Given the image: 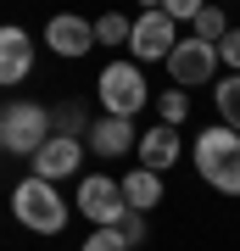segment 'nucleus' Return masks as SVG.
Segmentation results:
<instances>
[{"label": "nucleus", "instance_id": "8", "mask_svg": "<svg viewBox=\"0 0 240 251\" xmlns=\"http://www.w3.org/2000/svg\"><path fill=\"white\" fill-rule=\"evenodd\" d=\"M84 151H95L101 162H117V156L140 151V128H134L129 117H95V128H89Z\"/></svg>", "mask_w": 240, "mask_h": 251}, {"label": "nucleus", "instance_id": "9", "mask_svg": "<svg viewBox=\"0 0 240 251\" xmlns=\"http://www.w3.org/2000/svg\"><path fill=\"white\" fill-rule=\"evenodd\" d=\"M79 162H84V140L51 134V140H45V151L34 156V179H45V184H56V179H73V173H79Z\"/></svg>", "mask_w": 240, "mask_h": 251}, {"label": "nucleus", "instance_id": "16", "mask_svg": "<svg viewBox=\"0 0 240 251\" xmlns=\"http://www.w3.org/2000/svg\"><path fill=\"white\" fill-rule=\"evenodd\" d=\"M190 28H196V39H207V45H218V39H223V34H229V28H235V23H229V17H223V11H218V6H201V17H196V23H190Z\"/></svg>", "mask_w": 240, "mask_h": 251}, {"label": "nucleus", "instance_id": "10", "mask_svg": "<svg viewBox=\"0 0 240 251\" xmlns=\"http://www.w3.org/2000/svg\"><path fill=\"white\" fill-rule=\"evenodd\" d=\"M34 73V39L23 28H0V90H17Z\"/></svg>", "mask_w": 240, "mask_h": 251}, {"label": "nucleus", "instance_id": "18", "mask_svg": "<svg viewBox=\"0 0 240 251\" xmlns=\"http://www.w3.org/2000/svg\"><path fill=\"white\" fill-rule=\"evenodd\" d=\"M117 234H123V246L134 251V246H145V240H151V224H145V212H123V218H117V224H112Z\"/></svg>", "mask_w": 240, "mask_h": 251}, {"label": "nucleus", "instance_id": "4", "mask_svg": "<svg viewBox=\"0 0 240 251\" xmlns=\"http://www.w3.org/2000/svg\"><path fill=\"white\" fill-rule=\"evenodd\" d=\"M11 212H17V224L34 229V234H62L67 229V201H62V190L45 184V179H23L11 190Z\"/></svg>", "mask_w": 240, "mask_h": 251}, {"label": "nucleus", "instance_id": "6", "mask_svg": "<svg viewBox=\"0 0 240 251\" xmlns=\"http://www.w3.org/2000/svg\"><path fill=\"white\" fill-rule=\"evenodd\" d=\"M218 73V45H207V39H179L173 56H168V78H173V90H196V84H207Z\"/></svg>", "mask_w": 240, "mask_h": 251}, {"label": "nucleus", "instance_id": "2", "mask_svg": "<svg viewBox=\"0 0 240 251\" xmlns=\"http://www.w3.org/2000/svg\"><path fill=\"white\" fill-rule=\"evenodd\" d=\"M51 134H56V117L45 106H34V100H6V106H0V151L34 162Z\"/></svg>", "mask_w": 240, "mask_h": 251}, {"label": "nucleus", "instance_id": "1", "mask_svg": "<svg viewBox=\"0 0 240 251\" xmlns=\"http://www.w3.org/2000/svg\"><path fill=\"white\" fill-rule=\"evenodd\" d=\"M196 173L218 196H240V134L235 128H196Z\"/></svg>", "mask_w": 240, "mask_h": 251}, {"label": "nucleus", "instance_id": "11", "mask_svg": "<svg viewBox=\"0 0 240 251\" xmlns=\"http://www.w3.org/2000/svg\"><path fill=\"white\" fill-rule=\"evenodd\" d=\"M140 168H151V173H168L179 156H185V140H179V128H168V123H157V128H145L140 134Z\"/></svg>", "mask_w": 240, "mask_h": 251}, {"label": "nucleus", "instance_id": "19", "mask_svg": "<svg viewBox=\"0 0 240 251\" xmlns=\"http://www.w3.org/2000/svg\"><path fill=\"white\" fill-rule=\"evenodd\" d=\"M89 128H95V123H89V117L73 106V100H67L62 112H56V134H67V140H79V134H84V140H89Z\"/></svg>", "mask_w": 240, "mask_h": 251}, {"label": "nucleus", "instance_id": "12", "mask_svg": "<svg viewBox=\"0 0 240 251\" xmlns=\"http://www.w3.org/2000/svg\"><path fill=\"white\" fill-rule=\"evenodd\" d=\"M45 45H51L56 56H67V62H79V56L95 45V23H84V17H51Z\"/></svg>", "mask_w": 240, "mask_h": 251}, {"label": "nucleus", "instance_id": "22", "mask_svg": "<svg viewBox=\"0 0 240 251\" xmlns=\"http://www.w3.org/2000/svg\"><path fill=\"white\" fill-rule=\"evenodd\" d=\"M162 11H168L173 23H196V17H201V0H168Z\"/></svg>", "mask_w": 240, "mask_h": 251}, {"label": "nucleus", "instance_id": "5", "mask_svg": "<svg viewBox=\"0 0 240 251\" xmlns=\"http://www.w3.org/2000/svg\"><path fill=\"white\" fill-rule=\"evenodd\" d=\"M179 45V34H173V17L162 6L151 11H140L134 17V34H129V62H168Z\"/></svg>", "mask_w": 240, "mask_h": 251}, {"label": "nucleus", "instance_id": "17", "mask_svg": "<svg viewBox=\"0 0 240 251\" xmlns=\"http://www.w3.org/2000/svg\"><path fill=\"white\" fill-rule=\"evenodd\" d=\"M157 117H162L168 128H179V123L190 117V95H185V90H162V95H157Z\"/></svg>", "mask_w": 240, "mask_h": 251}, {"label": "nucleus", "instance_id": "15", "mask_svg": "<svg viewBox=\"0 0 240 251\" xmlns=\"http://www.w3.org/2000/svg\"><path fill=\"white\" fill-rule=\"evenodd\" d=\"M129 34H134V23H129V17H117V11L95 17V45H129Z\"/></svg>", "mask_w": 240, "mask_h": 251}, {"label": "nucleus", "instance_id": "7", "mask_svg": "<svg viewBox=\"0 0 240 251\" xmlns=\"http://www.w3.org/2000/svg\"><path fill=\"white\" fill-rule=\"evenodd\" d=\"M79 212H84L95 229H112L117 218L129 212V201H123V184H117V179H107V173L84 179V184H79Z\"/></svg>", "mask_w": 240, "mask_h": 251}, {"label": "nucleus", "instance_id": "13", "mask_svg": "<svg viewBox=\"0 0 240 251\" xmlns=\"http://www.w3.org/2000/svg\"><path fill=\"white\" fill-rule=\"evenodd\" d=\"M123 201H129V212H151V206H162V173H151V168H134V173H123Z\"/></svg>", "mask_w": 240, "mask_h": 251}, {"label": "nucleus", "instance_id": "3", "mask_svg": "<svg viewBox=\"0 0 240 251\" xmlns=\"http://www.w3.org/2000/svg\"><path fill=\"white\" fill-rule=\"evenodd\" d=\"M95 95H101V117H140L145 100H151V84H145L140 62H107L95 78Z\"/></svg>", "mask_w": 240, "mask_h": 251}, {"label": "nucleus", "instance_id": "20", "mask_svg": "<svg viewBox=\"0 0 240 251\" xmlns=\"http://www.w3.org/2000/svg\"><path fill=\"white\" fill-rule=\"evenodd\" d=\"M218 62L229 67V78H240V28H229V34L218 39Z\"/></svg>", "mask_w": 240, "mask_h": 251}, {"label": "nucleus", "instance_id": "21", "mask_svg": "<svg viewBox=\"0 0 240 251\" xmlns=\"http://www.w3.org/2000/svg\"><path fill=\"white\" fill-rule=\"evenodd\" d=\"M79 251H129V246H123V234H117V229H89V240H84Z\"/></svg>", "mask_w": 240, "mask_h": 251}, {"label": "nucleus", "instance_id": "14", "mask_svg": "<svg viewBox=\"0 0 240 251\" xmlns=\"http://www.w3.org/2000/svg\"><path fill=\"white\" fill-rule=\"evenodd\" d=\"M213 100H218L223 128H235V134H240V78H223L218 90H213Z\"/></svg>", "mask_w": 240, "mask_h": 251}]
</instances>
